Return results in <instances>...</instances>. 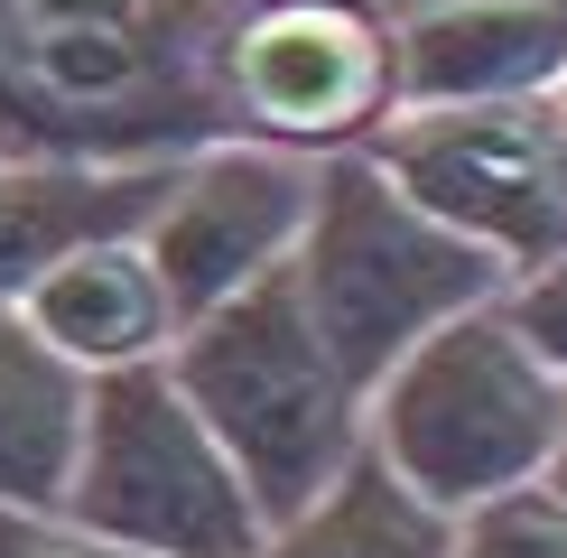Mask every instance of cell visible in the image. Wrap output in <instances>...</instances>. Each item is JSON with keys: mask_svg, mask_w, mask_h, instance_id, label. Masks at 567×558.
I'll return each instance as SVG.
<instances>
[{"mask_svg": "<svg viewBox=\"0 0 567 558\" xmlns=\"http://www.w3.org/2000/svg\"><path fill=\"white\" fill-rule=\"evenodd\" d=\"M503 308H512V326H522L539 354L567 372V251H558V261H539V270H522L503 289Z\"/></svg>", "mask_w": 567, "mask_h": 558, "instance_id": "2e32d148", "label": "cell"}, {"mask_svg": "<svg viewBox=\"0 0 567 558\" xmlns=\"http://www.w3.org/2000/svg\"><path fill=\"white\" fill-rule=\"evenodd\" d=\"M558 122H567V75H558Z\"/></svg>", "mask_w": 567, "mask_h": 558, "instance_id": "ac0fdd59", "label": "cell"}, {"mask_svg": "<svg viewBox=\"0 0 567 558\" xmlns=\"http://www.w3.org/2000/svg\"><path fill=\"white\" fill-rule=\"evenodd\" d=\"M19 317H29L65 363H84V372L158 363L177 344V326H186L177 298H168V270L150 261L140 232H103V242L65 251V261L19 298Z\"/></svg>", "mask_w": 567, "mask_h": 558, "instance_id": "8fae6325", "label": "cell"}, {"mask_svg": "<svg viewBox=\"0 0 567 558\" xmlns=\"http://www.w3.org/2000/svg\"><path fill=\"white\" fill-rule=\"evenodd\" d=\"M93 372L65 363L19 308H0V503H65Z\"/></svg>", "mask_w": 567, "mask_h": 558, "instance_id": "4fadbf2b", "label": "cell"}, {"mask_svg": "<svg viewBox=\"0 0 567 558\" xmlns=\"http://www.w3.org/2000/svg\"><path fill=\"white\" fill-rule=\"evenodd\" d=\"M65 512H84L93 530H112L150 558H251V540L270 530L261 494L243 484L215 418L186 401L168 354L93 372Z\"/></svg>", "mask_w": 567, "mask_h": 558, "instance_id": "5b68a950", "label": "cell"}, {"mask_svg": "<svg viewBox=\"0 0 567 558\" xmlns=\"http://www.w3.org/2000/svg\"><path fill=\"white\" fill-rule=\"evenodd\" d=\"M177 158H0V308L38 289L65 251L140 232Z\"/></svg>", "mask_w": 567, "mask_h": 558, "instance_id": "30bf717a", "label": "cell"}, {"mask_svg": "<svg viewBox=\"0 0 567 558\" xmlns=\"http://www.w3.org/2000/svg\"><path fill=\"white\" fill-rule=\"evenodd\" d=\"M558 437H567V372L512 326L503 298L446 317L363 391V447L437 512H475L549 475Z\"/></svg>", "mask_w": 567, "mask_h": 558, "instance_id": "7a4b0ae2", "label": "cell"}, {"mask_svg": "<svg viewBox=\"0 0 567 558\" xmlns=\"http://www.w3.org/2000/svg\"><path fill=\"white\" fill-rule=\"evenodd\" d=\"M0 558H150V549L93 530L65 503H0Z\"/></svg>", "mask_w": 567, "mask_h": 558, "instance_id": "9a60e30c", "label": "cell"}, {"mask_svg": "<svg viewBox=\"0 0 567 558\" xmlns=\"http://www.w3.org/2000/svg\"><path fill=\"white\" fill-rule=\"evenodd\" d=\"M391 56H400V103L558 93L567 0H419L391 19Z\"/></svg>", "mask_w": 567, "mask_h": 558, "instance_id": "9c48e42d", "label": "cell"}, {"mask_svg": "<svg viewBox=\"0 0 567 558\" xmlns=\"http://www.w3.org/2000/svg\"><path fill=\"white\" fill-rule=\"evenodd\" d=\"M224 84L233 131L289 140L307 158L353 149L400 112L391 19H372L363 0H243Z\"/></svg>", "mask_w": 567, "mask_h": 558, "instance_id": "52a82bcc", "label": "cell"}, {"mask_svg": "<svg viewBox=\"0 0 567 558\" xmlns=\"http://www.w3.org/2000/svg\"><path fill=\"white\" fill-rule=\"evenodd\" d=\"M168 372L186 382V401L215 418V437L233 447V465H243V484L261 494L270 521L298 512L363 447V382L317 335L298 261L215 298L205 317H186L168 344Z\"/></svg>", "mask_w": 567, "mask_h": 558, "instance_id": "3957f363", "label": "cell"}, {"mask_svg": "<svg viewBox=\"0 0 567 558\" xmlns=\"http://www.w3.org/2000/svg\"><path fill=\"white\" fill-rule=\"evenodd\" d=\"M251 558H456V512H437L372 447H353L298 512H279L251 540Z\"/></svg>", "mask_w": 567, "mask_h": 558, "instance_id": "7c38bea8", "label": "cell"}, {"mask_svg": "<svg viewBox=\"0 0 567 558\" xmlns=\"http://www.w3.org/2000/svg\"><path fill=\"white\" fill-rule=\"evenodd\" d=\"M372 158L484 242L512 279L567 251V122L558 93H493V103H400L372 131Z\"/></svg>", "mask_w": 567, "mask_h": 558, "instance_id": "8992f818", "label": "cell"}, {"mask_svg": "<svg viewBox=\"0 0 567 558\" xmlns=\"http://www.w3.org/2000/svg\"><path fill=\"white\" fill-rule=\"evenodd\" d=\"M298 289L317 308V335L336 344V363L372 391L419 335L503 298L512 270L484 242H465L456 224H437L372 158V140H353V149L317 158V205H307V232H298Z\"/></svg>", "mask_w": 567, "mask_h": 558, "instance_id": "277c9868", "label": "cell"}, {"mask_svg": "<svg viewBox=\"0 0 567 558\" xmlns=\"http://www.w3.org/2000/svg\"><path fill=\"white\" fill-rule=\"evenodd\" d=\"M456 558H567V484L530 475L512 494L456 512Z\"/></svg>", "mask_w": 567, "mask_h": 558, "instance_id": "5bb4252c", "label": "cell"}, {"mask_svg": "<svg viewBox=\"0 0 567 558\" xmlns=\"http://www.w3.org/2000/svg\"><path fill=\"white\" fill-rule=\"evenodd\" d=\"M307 205H317V158L289 149V140L224 131V140H205V149H186L168 168V196L150 205L140 242L168 270L177 317H205L215 298L251 289L261 270L298 261Z\"/></svg>", "mask_w": 567, "mask_h": 558, "instance_id": "ba28073f", "label": "cell"}, {"mask_svg": "<svg viewBox=\"0 0 567 558\" xmlns=\"http://www.w3.org/2000/svg\"><path fill=\"white\" fill-rule=\"evenodd\" d=\"M549 475H558V484H567V437H558V456H549Z\"/></svg>", "mask_w": 567, "mask_h": 558, "instance_id": "e0dca14e", "label": "cell"}, {"mask_svg": "<svg viewBox=\"0 0 567 558\" xmlns=\"http://www.w3.org/2000/svg\"><path fill=\"white\" fill-rule=\"evenodd\" d=\"M243 0H0V158H186L233 131Z\"/></svg>", "mask_w": 567, "mask_h": 558, "instance_id": "6da1fadb", "label": "cell"}]
</instances>
